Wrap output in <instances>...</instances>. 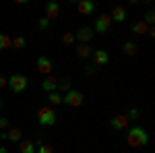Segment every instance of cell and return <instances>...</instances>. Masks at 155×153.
<instances>
[{
  "label": "cell",
  "mask_w": 155,
  "mask_h": 153,
  "mask_svg": "<svg viewBox=\"0 0 155 153\" xmlns=\"http://www.w3.org/2000/svg\"><path fill=\"white\" fill-rule=\"evenodd\" d=\"M126 143L134 147V149H139V147H145L147 143H149V135H147V130L143 126H132L128 128L126 132Z\"/></svg>",
  "instance_id": "6da1fadb"
},
{
  "label": "cell",
  "mask_w": 155,
  "mask_h": 153,
  "mask_svg": "<svg viewBox=\"0 0 155 153\" xmlns=\"http://www.w3.org/2000/svg\"><path fill=\"white\" fill-rule=\"evenodd\" d=\"M37 122H39L41 126H54V124H56V112L48 106L39 108V112H37Z\"/></svg>",
  "instance_id": "7a4b0ae2"
},
{
  "label": "cell",
  "mask_w": 155,
  "mask_h": 153,
  "mask_svg": "<svg viewBox=\"0 0 155 153\" xmlns=\"http://www.w3.org/2000/svg\"><path fill=\"white\" fill-rule=\"evenodd\" d=\"M6 85H11V89L15 93H23L27 89V77L25 75H11V79H6Z\"/></svg>",
  "instance_id": "3957f363"
},
{
  "label": "cell",
  "mask_w": 155,
  "mask_h": 153,
  "mask_svg": "<svg viewBox=\"0 0 155 153\" xmlns=\"http://www.w3.org/2000/svg\"><path fill=\"white\" fill-rule=\"evenodd\" d=\"M62 104H66V106H71V108H79L83 104V93L77 91V89H71V91H66V95L62 97Z\"/></svg>",
  "instance_id": "277c9868"
},
{
  "label": "cell",
  "mask_w": 155,
  "mask_h": 153,
  "mask_svg": "<svg viewBox=\"0 0 155 153\" xmlns=\"http://www.w3.org/2000/svg\"><path fill=\"white\" fill-rule=\"evenodd\" d=\"M44 11H46V19H48V21H54V19L60 17V4L54 2V0H50V2H46Z\"/></svg>",
  "instance_id": "5b68a950"
},
{
  "label": "cell",
  "mask_w": 155,
  "mask_h": 153,
  "mask_svg": "<svg viewBox=\"0 0 155 153\" xmlns=\"http://www.w3.org/2000/svg\"><path fill=\"white\" fill-rule=\"evenodd\" d=\"M110 23H112V17H110V15H99L97 21H95L93 31H97V33H106L107 29H110Z\"/></svg>",
  "instance_id": "8992f818"
},
{
  "label": "cell",
  "mask_w": 155,
  "mask_h": 153,
  "mask_svg": "<svg viewBox=\"0 0 155 153\" xmlns=\"http://www.w3.org/2000/svg\"><path fill=\"white\" fill-rule=\"evenodd\" d=\"M74 39L81 42V44H89L93 39V27H81L77 33H74Z\"/></svg>",
  "instance_id": "52a82bcc"
},
{
  "label": "cell",
  "mask_w": 155,
  "mask_h": 153,
  "mask_svg": "<svg viewBox=\"0 0 155 153\" xmlns=\"http://www.w3.org/2000/svg\"><path fill=\"white\" fill-rule=\"evenodd\" d=\"M110 126H112L114 130L126 128V126H128V116H126V114H116V116L110 120Z\"/></svg>",
  "instance_id": "ba28073f"
},
{
  "label": "cell",
  "mask_w": 155,
  "mask_h": 153,
  "mask_svg": "<svg viewBox=\"0 0 155 153\" xmlns=\"http://www.w3.org/2000/svg\"><path fill=\"white\" fill-rule=\"evenodd\" d=\"M91 56H93V62H95L97 66H104V64L110 62V54H107L106 50H93Z\"/></svg>",
  "instance_id": "9c48e42d"
},
{
  "label": "cell",
  "mask_w": 155,
  "mask_h": 153,
  "mask_svg": "<svg viewBox=\"0 0 155 153\" xmlns=\"http://www.w3.org/2000/svg\"><path fill=\"white\" fill-rule=\"evenodd\" d=\"M41 89L48 91V93L56 91V89H58V79H56V77H44V81H41Z\"/></svg>",
  "instance_id": "30bf717a"
},
{
  "label": "cell",
  "mask_w": 155,
  "mask_h": 153,
  "mask_svg": "<svg viewBox=\"0 0 155 153\" xmlns=\"http://www.w3.org/2000/svg\"><path fill=\"white\" fill-rule=\"evenodd\" d=\"M37 71L41 72V75H48V72L52 71V60H50L48 56H39V58H37Z\"/></svg>",
  "instance_id": "8fae6325"
},
{
  "label": "cell",
  "mask_w": 155,
  "mask_h": 153,
  "mask_svg": "<svg viewBox=\"0 0 155 153\" xmlns=\"http://www.w3.org/2000/svg\"><path fill=\"white\" fill-rule=\"evenodd\" d=\"M77 11L81 12V15H93L95 4H93V2H89V0H81V2L77 4Z\"/></svg>",
  "instance_id": "7c38bea8"
},
{
  "label": "cell",
  "mask_w": 155,
  "mask_h": 153,
  "mask_svg": "<svg viewBox=\"0 0 155 153\" xmlns=\"http://www.w3.org/2000/svg\"><path fill=\"white\" fill-rule=\"evenodd\" d=\"M110 17H112V21H116V23H124V21H126V8H124V6H116Z\"/></svg>",
  "instance_id": "4fadbf2b"
},
{
  "label": "cell",
  "mask_w": 155,
  "mask_h": 153,
  "mask_svg": "<svg viewBox=\"0 0 155 153\" xmlns=\"http://www.w3.org/2000/svg\"><path fill=\"white\" fill-rule=\"evenodd\" d=\"M130 29H132V33H137V35H145L149 27H147L145 21H134V23L130 25Z\"/></svg>",
  "instance_id": "5bb4252c"
},
{
  "label": "cell",
  "mask_w": 155,
  "mask_h": 153,
  "mask_svg": "<svg viewBox=\"0 0 155 153\" xmlns=\"http://www.w3.org/2000/svg\"><path fill=\"white\" fill-rule=\"evenodd\" d=\"M19 153H35L33 141H19Z\"/></svg>",
  "instance_id": "9a60e30c"
},
{
  "label": "cell",
  "mask_w": 155,
  "mask_h": 153,
  "mask_svg": "<svg viewBox=\"0 0 155 153\" xmlns=\"http://www.w3.org/2000/svg\"><path fill=\"white\" fill-rule=\"evenodd\" d=\"M91 52H93V48L89 46V44H81V46L77 48V56H79V58H89Z\"/></svg>",
  "instance_id": "2e32d148"
},
{
  "label": "cell",
  "mask_w": 155,
  "mask_h": 153,
  "mask_svg": "<svg viewBox=\"0 0 155 153\" xmlns=\"http://www.w3.org/2000/svg\"><path fill=\"white\" fill-rule=\"evenodd\" d=\"M122 52L128 54V56H134V54H137V46H134L132 42H124V44H122Z\"/></svg>",
  "instance_id": "e0dca14e"
},
{
  "label": "cell",
  "mask_w": 155,
  "mask_h": 153,
  "mask_svg": "<svg viewBox=\"0 0 155 153\" xmlns=\"http://www.w3.org/2000/svg\"><path fill=\"white\" fill-rule=\"evenodd\" d=\"M12 46V39L11 35H6V33H0V50H6V48Z\"/></svg>",
  "instance_id": "ac0fdd59"
},
{
  "label": "cell",
  "mask_w": 155,
  "mask_h": 153,
  "mask_svg": "<svg viewBox=\"0 0 155 153\" xmlns=\"http://www.w3.org/2000/svg\"><path fill=\"white\" fill-rule=\"evenodd\" d=\"M21 128H11L6 132V139H11V141H21Z\"/></svg>",
  "instance_id": "d6986e66"
},
{
  "label": "cell",
  "mask_w": 155,
  "mask_h": 153,
  "mask_svg": "<svg viewBox=\"0 0 155 153\" xmlns=\"http://www.w3.org/2000/svg\"><path fill=\"white\" fill-rule=\"evenodd\" d=\"M48 101L52 106H58V104H62V95L56 93V91H52V93H48Z\"/></svg>",
  "instance_id": "ffe728a7"
},
{
  "label": "cell",
  "mask_w": 155,
  "mask_h": 153,
  "mask_svg": "<svg viewBox=\"0 0 155 153\" xmlns=\"http://www.w3.org/2000/svg\"><path fill=\"white\" fill-rule=\"evenodd\" d=\"M27 46V39H25L23 35H19V37H15L12 39V48H17V50H21V48Z\"/></svg>",
  "instance_id": "44dd1931"
},
{
  "label": "cell",
  "mask_w": 155,
  "mask_h": 153,
  "mask_svg": "<svg viewBox=\"0 0 155 153\" xmlns=\"http://www.w3.org/2000/svg\"><path fill=\"white\" fill-rule=\"evenodd\" d=\"M58 89H62V91H71V81H68V79L58 81Z\"/></svg>",
  "instance_id": "7402d4cb"
},
{
  "label": "cell",
  "mask_w": 155,
  "mask_h": 153,
  "mask_svg": "<svg viewBox=\"0 0 155 153\" xmlns=\"http://www.w3.org/2000/svg\"><path fill=\"white\" fill-rule=\"evenodd\" d=\"M143 21L147 23V27H149V25H153V21H155V12H153V11H147V15H145Z\"/></svg>",
  "instance_id": "603a6c76"
},
{
  "label": "cell",
  "mask_w": 155,
  "mask_h": 153,
  "mask_svg": "<svg viewBox=\"0 0 155 153\" xmlns=\"http://www.w3.org/2000/svg\"><path fill=\"white\" fill-rule=\"evenodd\" d=\"M126 116H128V120H139V118H141V112H139L137 108H132V110L128 112V114H126Z\"/></svg>",
  "instance_id": "cb8c5ba5"
},
{
  "label": "cell",
  "mask_w": 155,
  "mask_h": 153,
  "mask_svg": "<svg viewBox=\"0 0 155 153\" xmlns=\"http://www.w3.org/2000/svg\"><path fill=\"white\" fill-rule=\"evenodd\" d=\"M35 153H54V149H52L50 145H46V143H44L41 147H37V149H35Z\"/></svg>",
  "instance_id": "d4e9b609"
},
{
  "label": "cell",
  "mask_w": 155,
  "mask_h": 153,
  "mask_svg": "<svg viewBox=\"0 0 155 153\" xmlns=\"http://www.w3.org/2000/svg\"><path fill=\"white\" fill-rule=\"evenodd\" d=\"M62 42H64V44H72V42H74V33H71V31L64 33V35H62Z\"/></svg>",
  "instance_id": "484cf974"
},
{
  "label": "cell",
  "mask_w": 155,
  "mask_h": 153,
  "mask_svg": "<svg viewBox=\"0 0 155 153\" xmlns=\"http://www.w3.org/2000/svg\"><path fill=\"white\" fill-rule=\"evenodd\" d=\"M37 25H39V29H48V27H50V21L46 19V17H41V19H39V23H37Z\"/></svg>",
  "instance_id": "4316f807"
},
{
  "label": "cell",
  "mask_w": 155,
  "mask_h": 153,
  "mask_svg": "<svg viewBox=\"0 0 155 153\" xmlns=\"http://www.w3.org/2000/svg\"><path fill=\"white\" fill-rule=\"evenodd\" d=\"M8 126V118H4V116H0V130H4Z\"/></svg>",
  "instance_id": "83f0119b"
},
{
  "label": "cell",
  "mask_w": 155,
  "mask_h": 153,
  "mask_svg": "<svg viewBox=\"0 0 155 153\" xmlns=\"http://www.w3.org/2000/svg\"><path fill=\"white\" fill-rule=\"evenodd\" d=\"M2 87H6V77L0 75V89H2Z\"/></svg>",
  "instance_id": "f1b7e54d"
},
{
  "label": "cell",
  "mask_w": 155,
  "mask_h": 153,
  "mask_svg": "<svg viewBox=\"0 0 155 153\" xmlns=\"http://www.w3.org/2000/svg\"><path fill=\"white\" fill-rule=\"evenodd\" d=\"M0 153H6V147H0Z\"/></svg>",
  "instance_id": "f546056e"
},
{
  "label": "cell",
  "mask_w": 155,
  "mask_h": 153,
  "mask_svg": "<svg viewBox=\"0 0 155 153\" xmlns=\"http://www.w3.org/2000/svg\"><path fill=\"white\" fill-rule=\"evenodd\" d=\"M0 108H2V99H0Z\"/></svg>",
  "instance_id": "4dcf8cb0"
}]
</instances>
